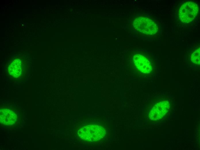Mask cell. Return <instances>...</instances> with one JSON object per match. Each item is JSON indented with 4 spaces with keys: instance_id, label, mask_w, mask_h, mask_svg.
I'll return each instance as SVG.
<instances>
[{
    "instance_id": "obj_1",
    "label": "cell",
    "mask_w": 200,
    "mask_h": 150,
    "mask_svg": "<svg viewBox=\"0 0 200 150\" xmlns=\"http://www.w3.org/2000/svg\"><path fill=\"white\" fill-rule=\"evenodd\" d=\"M106 131L102 126L95 124H89L79 129L78 135L82 140L85 141L95 142L103 138Z\"/></svg>"
},
{
    "instance_id": "obj_2",
    "label": "cell",
    "mask_w": 200,
    "mask_h": 150,
    "mask_svg": "<svg viewBox=\"0 0 200 150\" xmlns=\"http://www.w3.org/2000/svg\"><path fill=\"white\" fill-rule=\"evenodd\" d=\"M197 4L191 1L183 3L179 11V16L181 22L185 23H189L195 18L198 12Z\"/></svg>"
},
{
    "instance_id": "obj_3",
    "label": "cell",
    "mask_w": 200,
    "mask_h": 150,
    "mask_svg": "<svg viewBox=\"0 0 200 150\" xmlns=\"http://www.w3.org/2000/svg\"><path fill=\"white\" fill-rule=\"evenodd\" d=\"M133 25L136 29L146 34H154L157 31L156 24L146 17H139L136 18L133 21Z\"/></svg>"
},
{
    "instance_id": "obj_4",
    "label": "cell",
    "mask_w": 200,
    "mask_h": 150,
    "mask_svg": "<svg viewBox=\"0 0 200 150\" xmlns=\"http://www.w3.org/2000/svg\"><path fill=\"white\" fill-rule=\"evenodd\" d=\"M170 106L169 102L166 101L157 103L151 110L149 114V118L153 121L161 119L168 111Z\"/></svg>"
},
{
    "instance_id": "obj_5",
    "label": "cell",
    "mask_w": 200,
    "mask_h": 150,
    "mask_svg": "<svg viewBox=\"0 0 200 150\" xmlns=\"http://www.w3.org/2000/svg\"><path fill=\"white\" fill-rule=\"evenodd\" d=\"M134 64L137 69L144 73H149L152 70L150 61L144 56L139 54L134 55L133 57Z\"/></svg>"
},
{
    "instance_id": "obj_6",
    "label": "cell",
    "mask_w": 200,
    "mask_h": 150,
    "mask_svg": "<svg viewBox=\"0 0 200 150\" xmlns=\"http://www.w3.org/2000/svg\"><path fill=\"white\" fill-rule=\"evenodd\" d=\"M0 123L7 125H11L14 124L16 120L17 116L15 113L12 110L3 108L0 110Z\"/></svg>"
},
{
    "instance_id": "obj_7",
    "label": "cell",
    "mask_w": 200,
    "mask_h": 150,
    "mask_svg": "<svg viewBox=\"0 0 200 150\" xmlns=\"http://www.w3.org/2000/svg\"><path fill=\"white\" fill-rule=\"evenodd\" d=\"M22 62L19 59H14L8 67L9 74L15 78H18L22 74Z\"/></svg>"
},
{
    "instance_id": "obj_8",
    "label": "cell",
    "mask_w": 200,
    "mask_h": 150,
    "mask_svg": "<svg viewBox=\"0 0 200 150\" xmlns=\"http://www.w3.org/2000/svg\"><path fill=\"white\" fill-rule=\"evenodd\" d=\"M200 48L195 50L192 54L191 60L194 63L200 64Z\"/></svg>"
}]
</instances>
